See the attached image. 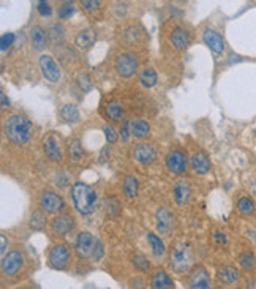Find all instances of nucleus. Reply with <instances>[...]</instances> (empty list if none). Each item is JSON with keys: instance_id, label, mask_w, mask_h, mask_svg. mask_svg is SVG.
<instances>
[{"instance_id": "f257e3e1", "label": "nucleus", "mask_w": 256, "mask_h": 289, "mask_svg": "<svg viewBox=\"0 0 256 289\" xmlns=\"http://www.w3.org/2000/svg\"><path fill=\"white\" fill-rule=\"evenodd\" d=\"M71 199L74 209L79 212L81 215H91L95 212L97 203H98V196L97 191L91 185H87L84 182H76L71 186Z\"/></svg>"}, {"instance_id": "f03ea898", "label": "nucleus", "mask_w": 256, "mask_h": 289, "mask_svg": "<svg viewBox=\"0 0 256 289\" xmlns=\"http://www.w3.org/2000/svg\"><path fill=\"white\" fill-rule=\"evenodd\" d=\"M5 136L15 144H26L32 136V125L30 122L18 114L10 116L5 119L4 125Z\"/></svg>"}, {"instance_id": "7ed1b4c3", "label": "nucleus", "mask_w": 256, "mask_h": 289, "mask_svg": "<svg viewBox=\"0 0 256 289\" xmlns=\"http://www.w3.org/2000/svg\"><path fill=\"white\" fill-rule=\"evenodd\" d=\"M169 264L176 273L188 272L193 264V251L187 245H177L169 256Z\"/></svg>"}, {"instance_id": "20e7f679", "label": "nucleus", "mask_w": 256, "mask_h": 289, "mask_svg": "<svg viewBox=\"0 0 256 289\" xmlns=\"http://www.w3.org/2000/svg\"><path fill=\"white\" fill-rule=\"evenodd\" d=\"M114 68L119 76L130 77L136 73L138 70V60L133 54H120L114 62Z\"/></svg>"}, {"instance_id": "39448f33", "label": "nucleus", "mask_w": 256, "mask_h": 289, "mask_svg": "<svg viewBox=\"0 0 256 289\" xmlns=\"http://www.w3.org/2000/svg\"><path fill=\"white\" fill-rule=\"evenodd\" d=\"M38 63H40V70H41V73L44 76V79L52 82V84L59 82L62 73H60L59 65L55 63V60L51 57V55L43 54L41 57H40V60H38Z\"/></svg>"}, {"instance_id": "423d86ee", "label": "nucleus", "mask_w": 256, "mask_h": 289, "mask_svg": "<svg viewBox=\"0 0 256 289\" xmlns=\"http://www.w3.org/2000/svg\"><path fill=\"white\" fill-rule=\"evenodd\" d=\"M49 265L55 270H62L66 267V264L70 261V253L63 243H55L49 250Z\"/></svg>"}, {"instance_id": "0eeeda50", "label": "nucleus", "mask_w": 256, "mask_h": 289, "mask_svg": "<svg viewBox=\"0 0 256 289\" xmlns=\"http://www.w3.org/2000/svg\"><path fill=\"white\" fill-rule=\"evenodd\" d=\"M40 207L46 214H59L60 210L65 207V203L62 196H59L54 191H43L40 196Z\"/></svg>"}, {"instance_id": "6e6552de", "label": "nucleus", "mask_w": 256, "mask_h": 289, "mask_svg": "<svg viewBox=\"0 0 256 289\" xmlns=\"http://www.w3.org/2000/svg\"><path fill=\"white\" fill-rule=\"evenodd\" d=\"M166 168H168L169 172L181 175L187 171V158L185 153L181 150H173L166 155Z\"/></svg>"}, {"instance_id": "1a4fd4ad", "label": "nucleus", "mask_w": 256, "mask_h": 289, "mask_svg": "<svg viewBox=\"0 0 256 289\" xmlns=\"http://www.w3.org/2000/svg\"><path fill=\"white\" fill-rule=\"evenodd\" d=\"M133 158L141 164H150L157 158V150L149 142H141L133 150Z\"/></svg>"}, {"instance_id": "9d476101", "label": "nucleus", "mask_w": 256, "mask_h": 289, "mask_svg": "<svg viewBox=\"0 0 256 289\" xmlns=\"http://www.w3.org/2000/svg\"><path fill=\"white\" fill-rule=\"evenodd\" d=\"M94 245H95V239L91 232L87 231H82L79 232V236L76 239V253L79 258H89L92 256V250H94Z\"/></svg>"}, {"instance_id": "9b49d317", "label": "nucleus", "mask_w": 256, "mask_h": 289, "mask_svg": "<svg viewBox=\"0 0 256 289\" xmlns=\"http://www.w3.org/2000/svg\"><path fill=\"white\" fill-rule=\"evenodd\" d=\"M22 267V256L18 251H10L2 258V272L7 276H13Z\"/></svg>"}, {"instance_id": "f8f14e48", "label": "nucleus", "mask_w": 256, "mask_h": 289, "mask_svg": "<svg viewBox=\"0 0 256 289\" xmlns=\"http://www.w3.org/2000/svg\"><path fill=\"white\" fill-rule=\"evenodd\" d=\"M203 40L207 44V48L212 51L214 54H221V52L225 51L223 37H221L218 32H215L212 29H206L204 33H203Z\"/></svg>"}, {"instance_id": "ddd939ff", "label": "nucleus", "mask_w": 256, "mask_h": 289, "mask_svg": "<svg viewBox=\"0 0 256 289\" xmlns=\"http://www.w3.org/2000/svg\"><path fill=\"white\" fill-rule=\"evenodd\" d=\"M73 228H74V220H73V217L66 215V214L55 217L51 223V229L55 236H66Z\"/></svg>"}, {"instance_id": "4468645a", "label": "nucleus", "mask_w": 256, "mask_h": 289, "mask_svg": "<svg viewBox=\"0 0 256 289\" xmlns=\"http://www.w3.org/2000/svg\"><path fill=\"white\" fill-rule=\"evenodd\" d=\"M155 220H157V229L160 234H169L171 229L174 228V217L171 215L169 210H166L164 207H160L157 210V215H155Z\"/></svg>"}, {"instance_id": "2eb2a0df", "label": "nucleus", "mask_w": 256, "mask_h": 289, "mask_svg": "<svg viewBox=\"0 0 256 289\" xmlns=\"http://www.w3.org/2000/svg\"><path fill=\"white\" fill-rule=\"evenodd\" d=\"M43 150L51 161H60L62 160V150L59 146V141L55 139L52 135H49L43 139Z\"/></svg>"}, {"instance_id": "dca6fc26", "label": "nucleus", "mask_w": 256, "mask_h": 289, "mask_svg": "<svg viewBox=\"0 0 256 289\" xmlns=\"http://www.w3.org/2000/svg\"><path fill=\"white\" fill-rule=\"evenodd\" d=\"M97 38H98L97 32L89 27V29H84V30H81L79 33H77L76 38H74V43L79 49H89L95 44Z\"/></svg>"}, {"instance_id": "f3484780", "label": "nucleus", "mask_w": 256, "mask_h": 289, "mask_svg": "<svg viewBox=\"0 0 256 289\" xmlns=\"http://www.w3.org/2000/svg\"><path fill=\"white\" fill-rule=\"evenodd\" d=\"M174 199L176 203L179 206H185L188 201H190V196H192V188L188 185L187 180H177L174 185Z\"/></svg>"}, {"instance_id": "a211bd4d", "label": "nucleus", "mask_w": 256, "mask_h": 289, "mask_svg": "<svg viewBox=\"0 0 256 289\" xmlns=\"http://www.w3.org/2000/svg\"><path fill=\"white\" fill-rule=\"evenodd\" d=\"M188 283H190V287H195V289H207L210 287V276L204 267H198L192 272L190 281Z\"/></svg>"}, {"instance_id": "6ab92c4d", "label": "nucleus", "mask_w": 256, "mask_h": 289, "mask_svg": "<svg viewBox=\"0 0 256 289\" xmlns=\"http://www.w3.org/2000/svg\"><path fill=\"white\" fill-rule=\"evenodd\" d=\"M150 127L144 119H130V133L133 138L142 139L149 135Z\"/></svg>"}, {"instance_id": "aec40b11", "label": "nucleus", "mask_w": 256, "mask_h": 289, "mask_svg": "<svg viewBox=\"0 0 256 289\" xmlns=\"http://www.w3.org/2000/svg\"><path fill=\"white\" fill-rule=\"evenodd\" d=\"M192 169L196 174H207L210 171V161L207 155L203 152H196L192 157Z\"/></svg>"}, {"instance_id": "412c9836", "label": "nucleus", "mask_w": 256, "mask_h": 289, "mask_svg": "<svg viewBox=\"0 0 256 289\" xmlns=\"http://www.w3.org/2000/svg\"><path fill=\"white\" fill-rule=\"evenodd\" d=\"M171 43L176 49L182 51L190 44V35H188V32H185L184 29H176L171 35Z\"/></svg>"}, {"instance_id": "4be33fe9", "label": "nucleus", "mask_w": 256, "mask_h": 289, "mask_svg": "<svg viewBox=\"0 0 256 289\" xmlns=\"http://www.w3.org/2000/svg\"><path fill=\"white\" fill-rule=\"evenodd\" d=\"M218 280L221 283H225V284H232V283H236L239 280V272L236 267H232V265H226V267L223 269H220L218 273Z\"/></svg>"}, {"instance_id": "5701e85b", "label": "nucleus", "mask_w": 256, "mask_h": 289, "mask_svg": "<svg viewBox=\"0 0 256 289\" xmlns=\"http://www.w3.org/2000/svg\"><path fill=\"white\" fill-rule=\"evenodd\" d=\"M105 114L109 120L117 122L124 117V108H122V105L117 102V100H111L105 108Z\"/></svg>"}, {"instance_id": "b1692460", "label": "nucleus", "mask_w": 256, "mask_h": 289, "mask_svg": "<svg viewBox=\"0 0 256 289\" xmlns=\"http://www.w3.org/2000/svg\"><path fill=\"white\" fill-rule=\"evenodd\" d=\"M173 286H174V283L171 280V276L164 270H158L152 276V287H155V289H166V287H173Z\"/></svg>"}, {"instance_id": "393cba45", "label": "nucleus", "mask_w": 256, "mask_h": 289, "mask_svg": "<svg viewBox=\"0 0 256 289\" xmlns=\"http://www.w3.org/2000/svg\"><path fill=\"white\" fill-rule=\"evenodd\" d=\"M60 116L65 122H68V124H76V122H79V111H77L76 105H71V103H66L62 106Z\"/></svg>"}, {"instance_id": "a878e982", "label": "nucleus", "mask_w": 256, "mask_h": 289, "mask_svg": "<svg viewBox=\"0 0 256 289\" xmlns=\"http://www.w3.org/2000/svg\"><path fill=\"white\" fill-rule=\"evenodd\" d=\"M30 38H32L33 48L40 51L44 48V43H46V32H44L40 26H35L30 30Z\"/></svg>"}, {"instance_id": "bb28decb", "label": "nucleus", "mask_w": 256, "mask_h": 289, "mask_svg": "<svg viewBox=\"0 0 256 289\" xmlns=\"http://www.w3.org/2000/svg\"><path fill=\"white\" fill-rule=\"evenodd\" d=\"M237 212L242 215V217H248L251 214H254V201L251 198H247V196H243L240 198L239 201H237Z\"/></svg>"}, {"instance_id": "cd10ccee", "label": "nucleus", "mask_w": 256, "mask_h": 289, "mask_svg": "<svg viewBox=\"0 0 256 289\" xmlns=\"http://www.w3.org/2000/svg\"><path fill=\"white\" fill-rule=\"evenodd\" d=\"M157 81H158V76H157V73H155V70H152V68L142 70L139 74V82L142 87H146V88L153 87L155 84H157Z\"/></svg>"}, {"instance_id": "c85d7f7f", "label": "nucleus", "mask_w": 256, "mask_h": 289, "mask_svg": "<svg viewBox=\"0 0 256 289\" xmlns=\"http://www.w3.org/2000/svg\"><path fill=\"white\" fill-rule=\"evenodd\" d=\"M147 240H149L150 247H152L153 256L155 258H161L163 254H164V243H163V240L158 236L152 234V232H147Z\"/></svg>"}, {"instance_id": "c756f323", "label": "nucleus", "mask_w": 256, "mask_h": 289, "mask_svg": "<svg viewBox=\"0 0 256 289\" xmlns=\"http://www.w3.org/2000/svg\"><path fill=\"white\" fill-rule=\"evenodd\" d=\"M124 193L127 198L133 199L138 196V179L135 175H127L124 180Z\"/></svg>"}, {"instance_id": "7c9ffc66", "label": "nucleus", "mask_w": 256, "mask_h": 289, "mask_svg": "<svg viewBox=\"0 0 256 289\" xmlns=\"http://www.w3.org/2000/svg\"><path fill=\"white\" fill-rule=\"evenodd\" d=\"M44 210H35L30 217V228L33 231H41L44 226H46V215L43 214Z\"/></svg>"}, {"instance_id": "2f4dec72", "label": "nucleus", "mask_w": 256, "mask_h": 289, "mask_svg": "<svg viewBox=\"0 0 256 289\" xmlns=\"http://www.w3.org/2000/svg\"><path fill=\"white\" fill-rule=\"evenodd\" d=\"M68 157L73 160V161H81L82 157H84V149L81 146V142L77 139H73L70 141L68 144Z\"/></svg>"}, {"instance_id": "473e14b6", "label": "nucleus", "mask_w": 256, "mask_h": 289, "mask_svg": "<svg viewBox=\"0 0 256 289\" xmlns=\"http://www.w3.org/2000/svg\"><path fill=\"white\" fill-rule=\"evenodd\" d=\"M239 264L242 265V269L250 270L253 265H254V256H253V253H250V251L242 253L240 256H239Z\"/></svg>"}, {"instance_id": "72a5a7b5", "label": "nucleus", "mask_w": 256, "mask_h": 289, "mask_svg": "<svg viewBox=\"0 0 256 289\" xmlns=\"http://www.w3.org/2000/svg\"><path fill=\"white\" fill-rule=\"evenodd\" d=\"M77 85H79L84 92H89V90H92V81H91V77H89L87 74H84V73H81L79 76H77Z\"/></svg>"}, {"instance_id": "f704fd0d", "label": "nucleus", "mask_w": 256, "mask_h": 289, "mask_svg": "<svg viewBox=\"0 0 256 289\" xmlns=\"http://www.w3.org/2000/svg\"><path fill=\"white\" fill-rule=\"evenodd\" d=\"M103 131H105L106 141H108L109 144H114V142H117L119 135H117V131H116V128H114V127H111V125H105Z\"/></svg>"}, {"instance_id": "c9c22d12", "label": "nucleus", "mask_w": 256, "mask_h": 289, "mask_svg": "<svg viewBox=\"0 0 256 289\" xmlns=\"http://www.w3.org/2000/svg\"><path fill=\"white\" fill-rule=\"evenodd\" d=\"M62 38H63V27L59 26V24H54L52 29H51V40H52V43L55 44L57 41H62Z\"/></svg>"}, {"instance_id": "e433bc0d", "label": "nucleus", "mask_w": 256, "mask_h": 289, "mask_svg": "<svg viewBox=\"0 0 256 289\" xmlns=\"http://www.w3.org/2000/svg\"><path fill=\"white\" fill-rule=\"evenodd\" d=\"M74 13V5L73 4H65L59 8V18L60 19H66L70 18Z\"/></svg>"}, {"instance_id": "4c0bfd02", "label": "nucleus", "mask_w": 256, "mask_h": 289, "mask_svg": "<svg viewBox=\"0 0 256 289\" xmlns=\"http://www.w3.org/2000/svg\"><path fill=\"white\" fill-rule=\"evenodd\" d=\"M13 41H15V33L7 32L2 35V38H0V44H2L0 48H2V51H5L7 48H10L11 44H13Z\"/></svg>"}, {"instance_id": "58836bf2", "label": "nucleus", "mask_w": 256, "mask_h": 289, "mask_svg": "<svg viewBox=\"0 0 256 289\" xmlns=\"http://www.w3.org/2000/svg\"><path fill=\"white\" fill-rule=\"evenodd\" d=\"M37 10L41 16H51V7L46 0H37Z\"/></svg>"}, {"instance_id": "ea45409f", "label": "nucleus", "mask_w": 256, "mask_h": 289, "mask_svg": "<svg viewBox=\"0 0 256 289\" xmlns=\"http://www.w3.org/2000/svg\"><path fill=\"white\" fill-rule=\"evenodd\" d=\"M119 135H120L122 141L128 142V139H130V136H131V133H130V120H125V122H124V125L120 127Z\"/></svg>"}, {"instance_id": "a19ab883", "label": "nucleus", "mask_w": 256, "mask_h": 289, "mask_svg": "<svg viewBox=\"0 0 256 289\" xmlns=\"http://www.w3.org/2000/svg\"><path fill=\"white\" fill-rule=\"evenodd\" d=\"M133 264H135L139 270H147L149 269V261L146 258H142V256H135V258H133Z\"/></svg>"}, {"instance_id": "79ce46f5", "label": "nucleus", "mask_w": 256, "mask_h": 289, "mask_svg": "<svg viewBox=\"0 0 256 289\" xmlns=\"http://www.w3.org/2000/svg\"><path fill=\"white\" fill-rule=\"evenodd\" d=\"M92 256H94L95 261H100L103 258V247L98 240H95V245H94V250H92Z\"/></svg>"}, {"instance_id": "37998d69", "label": "nucleus", "mask_w": 256, "mask_h": 289, "mask_svg": "<svg viewBox=\"0 0 256 289\" xmlns=\"http://www.w3.org/2000/svg\"><path fill=\"white\" fill-rule=\"evenodd\" d=\"M100 4H102V0H81V5L86 10H95L100 7Z\"/></svg>"}, {"instance_id": "c03bdc74", "label": "nucleus", "mask_w": 256, "mask_h": 289, "mask_svg": "<svg viewBox=\"0 0 256 289\" xmlns=\"http://www.w3.org/2000/svg\"><path fill=\"white\" fill-rule=\"evenodd\" d=\"M66 183H68V177H66V175L59 174L57 177H55V185H57V186H65Z\"/></svg>"}, {"instance_id": "a18cd8bd", "label": "nucleus", "mask_w": 256, "mask_h": 289, "mask_svg": "<svg viewBox=\"0 0 256 289\" xmlns=\"http://www.w3.org/2000/svg\"><path fill=\"white\" fill-rule=\"evenodd\" d=\"M0 240H2V248H0V250H2V254H5V251H7V237L2 236V237H0Z\"/></svg>"}, {"instance_id": "49530a36", "label": "nucleus", "mask_w": 256, "mask_h": 289, "mask_svg": "<svg viewBox=\"0 0 256 289\" xmlns=\"http://www.w3.org/2000/svg\"><path fill=\"white\" fill-rule=\"evenodd\" d=\"M7 105H10V102H8V100H7V95H5V93L2 92V106L5 108Z\"/></svg>"}, {"instance_id": "de8ad7c7", "label": "nucleus", "mask_w": 256, "mask_h": 289, "mask_svg": "<svg viewBox=\"0 0 256 289\" xmlns=\"http://www.w3.org/2000/svg\"><path fill=\"white\" fill-rule=\"evenodd\" d=\"M106 152H108V149L105 147L103 152H102V160H100V163H105L106 161Z\"/></svg>"}, {"instance_id": "09e8293b", "label": "nucleus", "mask_w": 256, "mask_h": 289, "mask_svg": "<svg viewBox=\"0 0 256 289\" xmlns=\"http://www.w3.org/2000/svg\"><path fill=\"white\" fill-rule=\"evenodd\" d=\"M254 220H256V217H254Z\"/></svg>"}]
</instances>
